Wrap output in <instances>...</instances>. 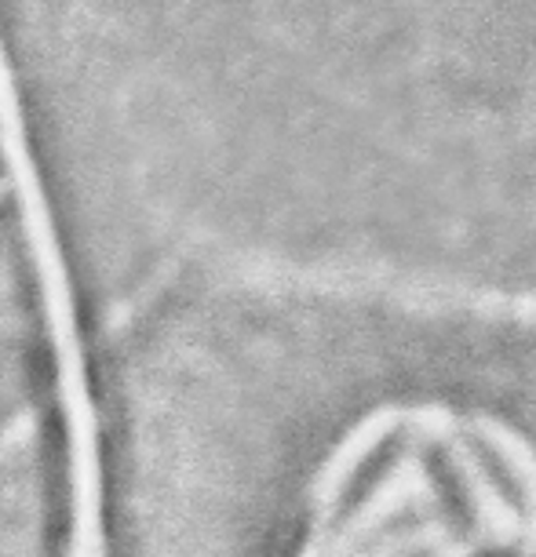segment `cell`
Instances as JSON below:
<instances>
[{
	"label": "cell",
	"instance_id": "obj_1",
	"mask_svg": "<svg viewBox=\"0 0 536 557\" xmlns=\"http://www.w3.org/2000/svg\"><path fill=\"white\" fill-rule=\"evenodd\" d=\"M292 557H536V456L486 419L380 416L325 462Z\"/></svg>",
	"mask_w": 536,
	"mask_h": 557
}]
</instances>
